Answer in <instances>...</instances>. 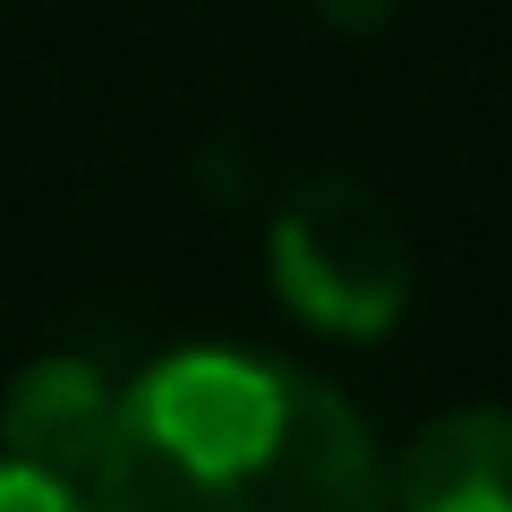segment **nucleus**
<instances>
[{
    "label": "nucleus",
    "instance_id": "nucleus-1",
    "mask_svg": "<svg viewBox=\"0 0 512 512\" xmlns=\"http://www.w3.org/2000/svg\"><path fill=\"white\" fill-rule=\"evenodd\" d=\"M94 512H384V453L325 376L256 350H171L120 384Z\"/></svg>",
    "mask_w": 512,
    "mask_h": 512
},
{
    "label": "nucleus",
    "instance_id": "nucleus-2",
    "mask_svg": "<svg viewBox=\"0 0 512 512\" xmlns=\"http://www.w3.org/2000/svg\"><path fill=\"white\" fill-rule=\"evenodd\" d=\"M265 274H274V299L325 342H384L419 291L393 205L342 171L299 180L282 197L274 231H265Z\"/></svg>",
    "mask_w": 512,
    "mask_h": 512
},
{
    "label": "nucleus",
    "instance_id": "nucleus-3",
    "mask_svg": "<svg viewBox=\"0 0 512 512\" xmlns=\"http://www.w3.org/2000/svg\"><path fill=\"white\" fill-rule=\"evenodd\" d=\"M384 512H512V410H436L384 461Z\"/></svg>",
    "mask_w": 512,
    "mask_h": 512
},
{
    "label": "nucleus",
    "instance_id": "nucleus-4",
    "mask_svg": "<svg viewBox=\"0 0 512 512\" xmlns=\"http://www.w3.org/2000/svg\"><path fill=\"white\" fill-rule=\"evenodd\" d=\"M111 402H120V384L94 359L52 350V359L18 367L9 393H0V453H18V461H35V470H60V478L86 487L94 453H103V436H111Z\"/></svg>",
    "mask_w": 512,
    "mask_h": 512
},
{
    "label": "nucleus",
    "instance_id": "nucleus-5",
    "mask_svg": "<svg viewBox=\"0 0 512 512\" xmlns=\"http://www.w3.org/2000/svg\"><path fill=\"white\" fill-rule=\"evenodd\" d=\"M0 512H94V495L60 470H35V461L0 453Z\"/></svg>",
    "mask_w": 512,
    "mask_h": 512
}]
</instances>
